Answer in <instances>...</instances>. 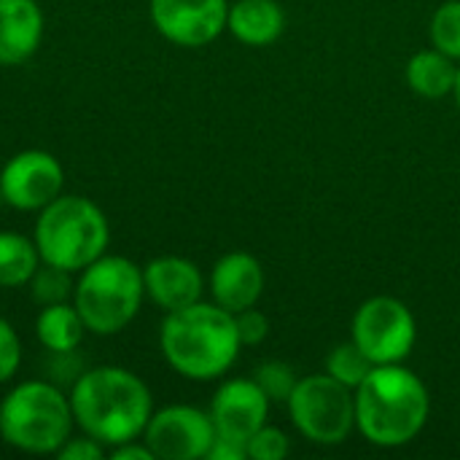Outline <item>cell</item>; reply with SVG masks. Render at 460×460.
<instances>
[{
    "mask_svg": "<svg viewBox=\"0 0 460 460\" xmlns=\"http://www.w3.org/2000/svg\"><path fill=\"white\" fill-rule=\"evenodd\" d=\"M70 272L67 270H59V267H51V264H43L35 270V275L30 278V286H32V299L38 305H59L70 296Z\"/></svg>",
    "mask_w": 460,
    "mask_h": 460,
    "instance_id": "7402d4cb",
    "label": "cell"
},
{
    "mask_svg": "<svg viewBox=\"0 0 460 460\" xmlns=\"http://www.w3.org/2000/svg\"><path fill=\"white\" fill-rule=\"evenodd\" d=\"M59 460H100L105 456L102 445L92 437H81V439H67L59 450H57Z\"/></svg>",
    "mask_w": 460,
    "mask_h": 460,
    "instance_id": "4316f807",
    "label": "cell"
},
{
    "mask_svg": "<svg viewBox=\"0 0 460 460\" xmlns=\"http://www.w3.org/2000/svg\"><path fill=\"white\" fill-rule=\"evenodd\" d=\"M234 326H237L240 342L248 348L261 345L270 337V318L256 307H245V310L234 313Z\"/></svg>",
    "mask_w": 460,
    "mask_h": 460,
    "instance_id": "d4e9b609",
    "label": "cell"
},
{
    "mask_svg": "<svg viewBox=\"0 0 460 460\" xmlns=\"http://www.w3.org/2000/svg\"><path fill=\"white\" fill-rule=\"evenodd\" d=\"M70 410L86 437L97 439L102 447H119L143 437L154 415V402L137 375L121 367H97L75 380Z\"/></svg>",
    "mask_w": 460,
    "mask_h": 460,
    "instance_id": "6da1fadb",
    "label": "cell"
},
{
    "mask_svg": "<svg viewBox=\"0 0 460 460\" xmlns=\"http://www.w3.org/2000/svg\"><path fill=\"white\" fill-rule=\"evenodd\" d=\"M286 13L278 0H237L229 5L226 30L245 46H270L283 35Z\"/></svg>",
    "mask_w": 460,
    "mask_h": 460,
    "instance_id": "2e32d148",
    "label": "cell"
},
{
    "mask_svg": "<svg viewBox=\"0 0 460 460\" xmlns=\"http://www.w3.org/2000/svg\"><path fill=\"white\" fill-rule=\"evenodd\" d=\"M288 415L305 439L323 447L342 445L356 429V391L326 372L310 375L296 383Z\"/></svg>",
    "mask_w": 460,
    "mask_h": 460,
    "instance_id": "52a82bcc",
    "label": "cell"
},
{
    "mask_svg": "<svg viewBox=\"0 0 460 460\" xmlns=\"http://www.w3.org/2000/svg\"><path fill=\"white\" fill-rule=\"evenodd\" d=\"M426 383L402 364H380L356 388V429L375 447H404L426 429Z\"/></svg>",
    "mask_w": 460,
    "mask_h": 460,
    "instance_id": "7a4b0ae2",
    "label": "cell"
},
{
    "mask_svg": "<svg viewBox=\"0 0 460 460\" xmlns=\"http://www.w3.org/2000/svg\"><path fill=\"white\" fill-rule=\"evenodd\" d=\"M213 302L229 313L256 307L264 294V267L256 256L234 251L216 261L210 272Z\"/></svg>",
    "mask_w": 460,
    "mask_h": 460,
    "instance_id": "5bb4252c",
    "label": "cell"
},
{
    "mask_svg": "<svg viewBox=\"0 0 460 460\" xmlns=\"http://www.w3.org/2000/svg\"><path fill=\"white\" fill-rule=\"evenodd\" d=\"M40 267V253L35 240L13 232H0V288H19L30 283Z\"/></svg>",
    "mask_w": 460,
    "mask_h": 460,
    "instance_id": "d6986e66",
    "label": "cell"
},
{
    "mask_svg": "<svg viewBox=\"0 0 460 460\" xmlns=\"http://www.w3.org/2000/svg\"><path fill=\"white\" fill-rule=\"evenodd\" d=\"M111 240L105 213L86 197H57L40 208L35 224V248L43 264L81 272L97 261Z\"/></svg>",
    "mask_w": 460,
    "mask_h": 460,
    "instance_id": "277c9868",
    "label": "cell"
},
{
    "mask_svg": "<svg viewBox=\"0 0 460 460\" xmlns=\"http://www.w3.org/2000/svg\"><path fill=\"white\" fill-rule=\"evenodd\" d=\"M453 97H456V105L460 111V65H458V78H456V89H453Z\"/></svg>",
    "mask_w": 460,
    "mask_h": 460,
    "instance_id": "f546056e",
    "label": "cell"
},
{
    "mask_svg": "<svg viewBox=\"0 0 460 460\" xmlns=\"http://www.w3.org/2000/svg\"><path fill=\"white\" fill-rule=\"evenodd\" d=\"M245 447H248V458L253 460H283L291 453V442L286 431L267 426V423L248 439Z\"/></svg>",
    "mask_w": 460,
    "mask_h": 460,
    "instance_id": "cb8c5ba5",
    "label": "cell"
},
{
    "mask_svg": "<svg viewBox=\"0 0 460 460\" xmlns=\"http://www.w3.org/2000/svg\"><path fill=\"white\" fill-rule=\"evenodd\" d=\"M253 380H256L259 388L267 394L270 404H272V402L288 404V399H291V394H294V388H296V383H299L296 375H294V369H291L288 364H283V361H267V364H261V367L256 369Z\"/></svg>",
    "mask_w": 460,
    "mask_h": 460,
    "instance_id": "603a6c76",
    "label": "cell"
},
{
    "mask_svg": "<svg viewBox=\"0 0 460 460\" xmlns=\"http://www.w3.org/2000/svg\"><path fill=\"white\" fill-rule=\"evenodd\" d=\"M226 0H151V19L159 35L178 46H208L226 30Z\"/></svg>",
    "mask_w": 460,
    "mask_h": 460,
    "instance_id": "8fae6325",
    "label": "cell"
},
{
    "mask_svg": "<svg viewBox=\"0 0 460 460\" xmlns=\"http://www.w3.org/2000/svg\"><path fill=\"white\" fill-rule=\"evenodd\" d=\"M375 369V364L369 361V356L350 340V342H342L337 345L329 356H326V375H332L337 383L348 385V388H358L369 372Z\"/></svg>",
    "mask_w": 460,
    "mask_h": 460,
    "instance_id": "ffe728a7",
    "label": "cell"
},
{
    "mask_svg": "<svg viewBox=\"0 0 460 460\" xmlns=\"http://www.w3.org/2000/svg\"><path fill=\"white\" fill-rule=\"evenodd\" d=\"M208 458L243 460L248 458V447H245L243 442H234V439H226V437H218V434H216V442H213V447L208 450Z\"/></svg>",
    "mask_w": 460,
    "mask_h": 460,
    "instance_id": "83f0119b",
    "label": "cell"
},
{
    "mask_svg": "<svg viewBox=\"0 0 460 460\" xmlns=\"http://www.w3.org/2000/svg\"><path fill=\"white\" fill-rule=\"evenodd\" d=\"M270 399L256 380H226L210 404V418L218 437L248 445V439L267 423Z\"/></svg>",
    "mask_w": 460,
    "mask_h": 460,
    "instance_id": "7c38bea8",
    "label": "cell"
},
{
    "mask_svg": "<svg viewBox=\"0 0 460 460\" xmlns=\"http://www.w3.org/2000/svg\"><path fill=\"white\" fill-rule=\"evenodd\" d=\"M143 442L159 460H199L216 442V426L210 412L175 404L151 415Z\"/></svg>",
    "mask_w": 460,
    "mask_h": 460,
    "instance_id": "9c48e42d",
    "label": "cell"
},
{
    "mask_svg": "<svg viewBox=\"0 0 460 460\" xmlns=\"http://www.w3.org/2000/svg\"><path fill=\"white\" fill-rule=\"evenodd\" d=\"M353 342L369 356L375 367L402 364L415 342L418 323L412 310L396 296H372L353 315Z\"/></svg>",
    "mask_w": 460,
    "mask_h": 460,
    "instance_id": "ba28073f",
    "label": "cell"
},
{
    "mask_svg": "<svg viewBox=\"0 0 460 460\" xmlns=\"http://www.w3.org/2000/svg\"><path fill=\"white\" fill-rule=\"evenodd\" d=\"M159 345L167 364L189 380H216L232 369L243 348L234 313L216 302H194L183 310L167 313Z\"/></svg>",
    "mask_w": 460,
    "mask_h": 460,
    "instance_id": "3957f363",
    "label": "cell"
},
{
    "mask_svg": "<svg viewBox=\"0 0 460 460\" xmlns=\"http://www.w3.org/2000/svg\"><path fill=\"white\" fill-rule=\"evenodd\" d=\"M458 78V65L453 57L442 54L439 49H423L410 57L407 62V84L418 97L442 100L453 94Z\"/></svg>",
    "mask_w": 460,
    "mask_h": 460,
    "instance_id": "e0dca14e",
    "label": "cell"
},
{
    "mask_svg": "<svg viewBox=\"0 0 460 460\" xmlns=\"http://www.w3.org/2000/svg\"><path fill=\"white\" fill-rule=\"evenodd\" d=\"M143 286L154 305L164 313L183 310L202 299V272L194 261L181 256H159L146 264Z\"/></svg>",
    "mask_w": 460,
    "mask_h": 460,
    "instance_id": "4fadbf2b",
    "label": "cell"
},
{
    "mask_svg": "<svg viewBox=\"0 0 460 460\" xmlns=\"http://www.w3.org/2000/svg\"><path fill=\"white\" fill-rule=\"evenodd\" d=\"M84 318L78 315L75 307L59 302V305H46L35 321V334L40 340V345L57 356H67L73 353L81 340H84Z\"/></svg>",
    "mask_w": 460,
    "mask_h": 460,
    "instance_id": "ac0fdd59",
    "label": "cell"
},
{
    "mask_svg": "<svg viewBox=\"0 0 460 460\" xmlns=\"http://www.w3.org/2000/svg\"><path fill=\"white\" fill-rule=\"evenodd\" d=\"M431 46L460 62V0L442 3L429 24Z\"/></svg>",
    "mask_w": 460,
    "mask_h": 460,
    "instance_id": "44dd1931",
    "label": "cell"
},
{
    "mask_svg": "<svg viewBox=\"0 0 460 460\" xmlns=\"http://www.w3.org/2000/svg\"><path fill=\"white\" fill-rule=\"evenodd\" d=\"M22 361V342L13 332V326L0 318V383L11 380Z\"/></svg>",
    "mask_w": 460,
    "mask_h": 460,
    "instance_id": "484cf974",
    "label": "cell"
},
{
    "mask_svg": "<svg viewBox=\"0 0 460 460\" xmlns=\"http://www.w3.org/2000/svg\"><path fill=\"white\" fill-rule=\"evenodd\" d=\"M113 460H154V453L146 442L135 445V439H132V442H124L113 450Z\"/></svg>",
    "mask_w": 460,
    "mask_h": 460,
    "instance_id": "f1b7e54d",
    "label": "cell"
},
{
    "mask_svg": "<svg viewBox=\"0 0 460 460\" xmlns=\"http://www.w3.org/2000/svg\"><path fill=\"white\" fill-rule=\"evenodd\" d=\"M146 296L143 270L124 256H100L81 270L73 288V307L86 332L116 334L132 323Z\"/></svg>",
    "mask_w": 460,
    "mask_h": 460,
    "instance_id": "5b68a950",
    "label": "cell"
},
{
    "mask_svg": "<svg viewBox=\"0 0 460 460\" xmlns=\"http://www.w3.org/2000/svg\"><path fill=\"white\" fill-rule=\"evenodd\" d=\"M43 38V11L35 0H0V65L30 59Z\"/></svg>",
    "mask_w": 460,
    "mask_h": 460,
    "instance_id": "9a60e30c",
    "label": "cell"
},
{
    "mask_svg": "<svg viewBox=\"0 0 460 460\" xmlns=\"http://www.w3.org/2000/svg\"><path fill=\"white\" fill-rule=\"evenodd\" d=\"M65 172L49 151H22L0 172L3 202L16 210H40L62 194Z\"/></svg>",
    "mask_w": 460,
    "mask_h": 460,
    "instance_id": "30bf717a",
    "label": "cell"
},
{
    "mask_svg": "<svg viewBox=\"0 0 460 460\" xmlns=\"http://www.w3.org/2000/svg\"><path fill=\"white\" fill-rule=\"evenodd\" d=\"M70 399L43 380L16 385L0 404V437L24 453H57L73 429Z\"/></svg>",
    "mask_w": 460,
    "mask_h": 460,
    "instance_id": "8992f818",
    "label": "cell"
}]
</instances>
